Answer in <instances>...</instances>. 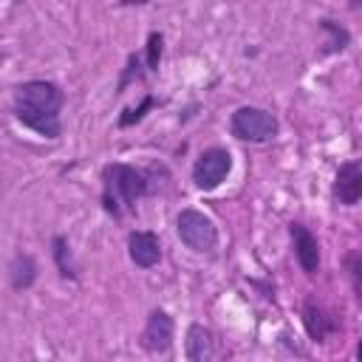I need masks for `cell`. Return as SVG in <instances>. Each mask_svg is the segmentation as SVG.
Returning <instances> with one entry per match:
<instances>
[{
	"label": "cell",
	"mask_w": 362,
	"mask_h": 362,
	"mask_svg": "<svg viewBox=\"0 0 362 362\" xmlns=\"http://www.w3.org/2000/svg\"><path fill=\"white\" fill-rule=\"evenodd\" d=\"M150 107H156V96H153V93H144V99H141L136 107H127V110L119 116V122H116V124H119V127H133L136 122H141V119L147 116V110H150Z\"/></svg>",
	"instance_id": "cell-17"
},
{
	"label": "cell",
	"mask_w": 362,
	"mask_h": 362,
	"mask_svg": "<svg viewBox=\"0 0 362 362\" xmlns=\"http://www.w3.org/2000/svg\"><path fill=\"white\" fill-rule=\"evenodd\" d=\"M51 257H54V266H57L62 280H79L76 263H74V252H71V243H68L65 235H54L51 238Z\"/></svg>",
	"instance_id": "cell-14"
},
{
	"label": "cell",
	"mask_w": 362,
	"mask_h": 362,
	"mask_svg": "<svg viewBox=\"0 0 362 362\" xmlns=\"http://www.w3.org/2000/svg\"><path fill=\"white\" fill-rule=\"evenodd\" d=\"M184 356L189 362H209V359L221 356V348H218V339H215L212 328H206L201 322H192L187 328V337H184Z\"/></svg>",
	"instance_id": "cell-11"
},
{
	"label": "cell",
	"mask_w": 362,
	"mask_h": 362,
	"mask_svg": "<svg viewBox=\"0 0 362 362\" xmlns=\"http://www.w3.org/2000/svg\"><path fill=\"white\" fill-rule=\"evenodd\" d=\"M348 274H351V286H354L356 300H362V255H359V249H354L348 255Z\"/></svg>",
	"instance_id": "cell-18"
},
{
	"label": "cell",
	"mask_w": 362,
	"mask_h": 362,
	"mask_svg": "<svg viewBox=\"0 0 362 362\" xmlns=\"http://www.w3.org/2000/svg\"><path fill=\"white\" fill-rule=\"evenodd\" d=\"M232 173V153L226 147H206L195 161H192V184L204 192L218 189Z\"/></svg>",
	"instance_id": "cell-5"
},
{
	"label": "cell",
	"mask_w": 362,
	"mask_h": 362,
	"mask_svg": "<svg viewBox=\"0 0 362 362\" xmlns=\"http://www.w3.org/2000/svg\"><path fill=\"white\" fill-rule=\"evenodd\" d=\"M229 133L238 141H252V144H266L272 139H277L280 133V122L274 113L255 107V105H240L232 110L229 116Z\"/></svg>",
	"instance_id": "cell-4"
},
{
	"label": "cell",
	"mask_w": 362,
	"mask_h": 362,
	"mask_svg": "<svg viewBox=\"0 0 362 362\" xmlns=\"http://www.w3.org/2000/svg\"><path fill=\"white\" fill-rule=\"evenodd\" d=\"M37 274H40L37 260H34L28 252H17V255L8 260V286H11L14 291L31 288V286L37 283Z\"/></svg>",
	"instance_id": "cell-12"
},
{
	"label": "cell",
	"mask_w": 362,
	"mask_h": 362,
	"mask_svg": "<svg viewBox=\"0 0 362 362\" xmlns=\"http://www.w3.org/2000/svg\"><path fill=\"white\" fill-rule=\"evenodd\" d=\"M3 62H6V54H3V51H0V65H3Z\"/></svg>",
	"instance_id": "cell-20"
},
{
	"label": "cell",
	"mask_w": 362,
	"mask_h": 362,
	"mask_svg": "<svg viewBox=\"0 0 362 362\" xmlns=\"http://www.w3.org/2000/svg\"><path fill=\"white\" fill-rule=\"evenodd\" d=\"M161 54H164V34L161 31H150L147 34V45H144V68L147 71H158Z\"/></svg>",
	"instance_id": "cell-16"
},
{
	"label": "cell",
	"mask_w": 362,
	"mask_h": 362,
	"mask_svg": "<svg viewBox=\"0 0 362 362\" xmlns=\"http://www.w3.org/2000/svg\"><path fill=\"white\" fill-rule=\"evenodd\" d=\"M127 255L133 260V266L139 269H153L161 260V240L156 232L150 229H133L127 235Z\"/></svg>",
	"instance_id": "cell-9"
},
{
	"label": "cell",
	"mask_w": 362,
	"mask_h": 362,
	"mask_svg": "<svg viewBox=\"0 0 362 362\" xmlns=\"http://www.w3.org/2000/svg\"><path fill=\"white\" fill-rule=\"evenodd\" d=\"M175 235L195 255H215L218 240H221L215 221L195 206H184L175 215Z\"/></svg>",
	"instance_id": "cell-3"
},
{
	"label": "cell",
	"mask_w": 362,
	"mask_h": 362,
	"mask_svg": "<svg viewBox=\"0 0 362 362\" xmlns=\"http://www.w3.org/2000/svg\"><path fill=\"white\" fill-rule=\"evenodd\" d=\"M334 198L342 206H356L362 198V164L356 158L339 164L337 178H334Z\"/></svg>",
	"instance_id": "cell-10"
},
{
	"label": "cell",
	"mask_w": 362,
	"mask_h": 362,
	"mask_svg": "<svg viewBox=\"0 0 362 362\" xmlns=\"http://www.w3.org/2000/svg\"><path fill=\"white\" fill-rule=\"evenodd\" d=\"M300 314H303L305 334H308L314 342H328V339L342 328L339 317H337V314H331V311H328L325 305H320L317 300H305Z\"/></svg>",
	"instance_id": "cell-7"
},
{
	"label": "cell",
	"mask_w": 362,
	"mask_h": 362,
	"mask_svg": "<svg viewBox=\"0 0 362 362\" xmlns=\"http://www.w3.org/2000/svg\"><path fill=\"white\" fill-rule=\"evenodd\" d=\"M150 192L153 187L147 170H139L124 161H113L102 170V209L116 221L124 212H133L136 204Z\"/></svg>",
	"instance_id": "cell-2"
},
{
	"label": "cell",
	"mask_w": 362,
	"mask_h": 362,
	"mask_svg": "<svg viewBox=\"0 0 362 362\" xmlns=\"http://www.w3.org/2000/svg\"><path fill=\"white\" fill-rule=\"evenodd\" d=\"M173 337H175V322L164 308H153L147 314V322L141 328L139 345L147 354H167L173 348Z\"/></svg>",
	"instance_id": "cell-6"
},
{
	"label": "cell",
	"mask_w": 362,
	"mask_h": 362,
	"mask_svg": "<svg viewBox=\"0 0 362 362\" xmlns=\"http://www.w3.org/2000/svg\"><path fill=\"white\" fill-rule=\"evenodd\" d=\"M320 31H325V34H328V40H325V42H322V48H320V57L339 54V51H345V48L351 45V31H348L342 23L331 20V17H322V20H320Z\"/></svg>",
	"instance_id": "cell-13"
},
{
	"label": "cell",
	"mask_w": 362,
	"mask_h": 362,
	"mask_svg": "<svg viewBox=\"0 0 362 362\" xmlns=\"http://www.w3.org/2000/svg\"><path fill=\"white\" fill-rule=\"evenodd\" d=\"M62 107H65V93L51 79L20 82L11 96L14 119L23 127H28L37 136L51 139V141H57L62 136Z\"/></svg>",
	"instance_id": "cell-1"
},
{
	"label": "cell",
	"mask_w": 362,
	"mask_h": 362,
	"mask_svg": "<svg viewBox=\"0 0 362 362\" xmlns=\"http://www.w3.org/2000/svg\"><path fill=\"white\" fill-rule=\"evenodd\" d=\"M150 0H119V6H144Z\"/></svg>",
	"instance_id": "cell-19"
},
{
	"label": "cell",
	"mask_w": 362,
	"mask_h": 362,
	"mask_svg": "<svg viewBox=\"0 0 362 362\" xmlns=\"http://www.w3.org/2000/svg\"><path fill=\"white\" fill-rule=\"evenodd\" d=\"M23 3H25V0H14V6H23Z\"/></svg>",
	"instance_id": "cell-21"
},
{
	"label": "cell",
	"mask_w": 362,
	"mask_h": 362,
	"mask_svg": "<svg viewBox=\"0 0 362 362\" xmlns=\"http://www.w3.org/2000/svg\"><path fill=\"white\" fill-rule=\"evenodd\" d=\"M144 71H147V68H144V59H141L139 54H127V62H124V71H122V76H119L116 93H124L130 82H139V79L144 76Z\"/></svg>",
	"instance_id": "cell-15"
},
{
	"label": "cell",
	"mask_w": 362,
	"mask_h": 362,
	"mask_svg": "<svg viewBox=\"0 0 362 362\" xmlns=\"http://www.w3.org/2000/svg\"><path fill=\"white\" fill-rule=\"evenodd\" d=\"M288 235H291V246H294V260L300 263V269L308 277H314L320 272V243H317L314 232L303 223H291Z\"/></svg>",
	"instance_id": "cell-8"
}]
</instances>
